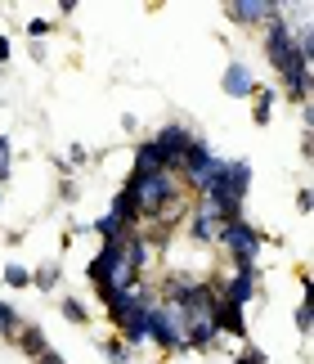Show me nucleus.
<instances>
[{"label":"nucleus","instance_id":"27","mask_svg":"<svg viewBox=\"0 0 314 364\" xmlns=\"http://www.w3.org/2000/svg\"><path fill=\"white\" fill-rule=\"evenodd\" d=\"M9 59V36H0V63Z\"/></svg>","mask_w":314,"mask_h":364},{"label":"nucleus","instance_id":"3","mask_svg":"<svg viewBox=\"0 0 314 364\" xmlns=\"http://www.w3.org/2000/svg\"><path fill=\"white\" fill-rule=\"evenodd\" d=\"M265 54H269V63L283 73V81L296 77V73H310V63H301V54H296V41H292V23L288 18H274V23H269Z\"/></svg>","mask_w":314,"mask_h":364},{"label":"nucleus","instance_id":"4","mask_svg":"<svg viewBox=\"0 0 314 364\" xmlns=\"http://www.w3.org/2000/svg\"><path fill=\"white\" fill-rule=\"evenodd\" d=\"M220 243L234 252V265H256V252H261V230L251 225V220H224L220 230Z\"/></svg>","mask_w":314,"mask_h":364},{"label":"nucleus","instance_id":"17","mask_svg":"<svg viewBox=\"0 0 314 364\" xmlns=\"http://www.w3.org/2000/svg\"><path fill=\"white\" fill-rule=\"evenodd\" d=\"M274 100H278L274 86H256V95H251V117H256V122H269V113H274Z\"/></svg>","mask_w":314,"mask_h":364},{"label":"nucleus","instance_id":"23","mask_svg":"<svg viewBox=\"0 0 314 364\" xmlns=\"http://www.w3.org/2000/svg\"><path fill=\"white\" fill-rule=\"evenodd\" d=\"M310 319H314V315H310V297H305L301 306H296V328H301V333H310Z\"/></svg>","mask_w":314,"mask_h":364},{"label":"nucleus","instance_id":"15","mask_svg":"<svg viewBox=\"0 0 314 364\" xmlns=\"http://www.w3.org/2000/svg\"><path fill=\"white\" fill-rule=\"evenodd\" d=\"M220 230H224V220H220L216 212H207V207H197V216H193V239H197V243H216Z\"/></svg>","mask_w":314,"mask_h":364},{"label":"nucleus","instance_id":"8","mask_svg":"<svg viewBox=\"0 0 314 364\" xmlns=\"http://www.w3.org/2000/svg\"><path fill=\"white\" fill-rule=\"evenodd\" d=\"M153 139H157V149L166 153V162H170V176H175V171H180V158H184V149L193 144V135L184 131L180 122H166V126H162V131H157Z\"/></svg>","mask_w":314,"mask_h":364},{"label":"nucleus","instance_id":"26","mask_svg":"<svg viewBox=\"0 0 314 364\" xmlns=\"http://www.w3.org/2000/svg\"><path fill=\"white\" fill-rule=\"evenodd\" d=\"M32 364H63V355H59V351H40Z\"/></svg>","mask_w":314,"mask_h":364},{"label":"nucleus","instance_id":"20","mask_svg":"<svg viewBox=\"0 0 314 364\" xmlns=\"http://www.w3.org/2000/svg\"><path fill=\"white\" fill-rule=\"evenodd\" d=\"M63 319H67V324H85V319H90V311H85L81 301L67 297V301H63Z\"/></svg>","mask_w":314,"mask_h":364},{"label":"nucleus","instance_id":"19","mask_svg":"<svg viewBox=\"0 0 314 364\" xmlns=\"http://www.w3.org/2000/svg\"><path fill=\"white\" fill-rule=\"evenodd\" d=\"M0 279H5L9 288H27V284H32V270H27V265H5V274H0Z\"/></svg>","mask_w":314,"mask_h":364},{"label":"nucleus","instance_id":"7","mask_svg":"<svg viewBox=\"0 0 314 364\" xmlns=\"http://www.w3.org/2000/svg\"><path fill=\"white\" fill-rule=\"evenodd\" d=\"M220 158L211 153V144H202V139H193L189 149H184V158H180V176L189 180V185H202V180L211 176V166H216Z\"/></svg>","mask_w":314,"mask_h":364},{"label":"nucleus","instance_id":"10","mask_svg":"<svg viewBox=\"0 0 314 364\" xmlns=\"http://www.w3.org/2000/svg\"><path fill=\"white\" fill-rule=\"evenodd\" d=\"M220 86H224V95H229V100H251V95H256V73H251L242 59H234L229 68H224Z\"/></svg>","mask_w":314,"mask_h":364},{"label":"nucleus","instance_id":"1","mask_svg":"<svg viewBox=\"0 0 314 364\" xmlns=\"http://www.w3.org/2000/svg\"><path fill=\"white\" fill-rule=\"evenodd\" d=\"M197 189H202V203H197V207L216 212L220 220H242V198H247V189H251V166L220 158Z\"/></svg>","mask_w":314,"mask_h":364},{"label":"nucleus","instance_id":"22","mask_svg":"<svg viewBox=\"0 0 314 364\" xmlns=\"http://www.w3.org/2000/svg\"><path fill=\"white\" fill-rule=\"evenodd\" d=\"M104 355H108L112 364H126V355H131V351H126L121 342H104Z\"/></svg>","mask_w":314,"mask_h":364},{"label":"nucleus","instance_id":"25","mask_svg":"<svg viewBox=\"0 0 314 364\" xmlns=\"http://www.w3.org/2000/svg\"><path fill=\"white\" fill-rule=\"evenodd\" d=\"M45 32H50L45 18H32V23H27V36H45Z\"/></svg>","mask_w":314,"mask_h":364},{"label":"nucleus","instance_id":"18","mask_svg":"<svg viewBox=\"0 0 314 364\" xmlns=\"http://www.w3.org/2000/svg\"><path fill=\"white\" fill-rule=\"evenodd\" d=\"M18 333V311L9 301H0V338H13Z\"/></svg>","mask_w":314,"mask_h":364},{"label":"nucleus","instance_id":"24","mask_svg":"<svg viewBox=\"0 0 314 364\" xmlns=\"http://www.w3.org/2000/svg\"><path fill=\"white\" fill-rule=\"evenodd\" d=\"M234 364H265V355H261V351H256V346H247V351H242V355H238Z\"/></svg>","mask_w":314,"mask_h":364},{"label":"nucleus","instance_id":"11","mask_svg":"<svg viewBox=\"0 0 314 364\" xmlns=\"http://www.w3.org/2000/svg\"><path fill=\"white\" fill-rule=\"evenodd\" d=\"M157 171H170L166 153L157 149V139H144V144L135 149V176H157Z\"/></svg>","mask_w":314,"mask_h":364},{"label":"nucleus","instance_id":"21","mask_svg":"<svg viewBox=\"0 0 314 364\" xmlns=\"http://www.w3.org/2000/svg\"><path fill=\"white\" fill-rule=\"evenodd\" d=\"M32 284L36 288H54V284H59V265H40V270L32 274Z\"/></svg>","mask_w":314,"mask_h":364},{"label":"nucleus","instance_id":"13","mask_svg":"<svg viewBox=\"0 0 314 364\" xmlns=\"http://www.w3.org/2000/svg\"><path fill=\"white\" fill-rule=\"evenodd\" d=\"M13 342H18V351L23 355H40V351H50V346H45V328H40V324H18V333H13Z\"/></svg>","mask_w":314,"mask_h":364},{"label":"nucleus","instance_id":"6","mask_svg":"<svg viewBox=\"0 0 314 364\" xmlns=\"http://www.w3.org/2000/svg\"><path fill=\"white\" fill-rule=\"evenodd\" d=\"M224 14H229V23H274L283 18V5L278 0H229Z\"/></svg>","mask_w":314,"mask_h":364},{"label":"nucleus","instance_id":"9","mask_svg":"<svg viewBox=\"0 0 314 364\" xmlns=\"http://www.w3.org/2000/svg\"><path fill=\"white\" fill-rule=\"evenodd\" d=\"M251 288H256V265H234V279L224 284L220 301H229V306H238V311H247Z\"/></svg>","mask_w":314,"mask_h":364},{"label":"nucleus","instance_id":"14","mask_svg":"<svg viewBox=\"0 0 314 364\" xmlns=\"http://www.w3.org/2000/svg\"><path fill=\"white\" fill-rule=\"evenodd\" d=\"M216 338H220V333L211 328V319H193V324L184 328V346H193V351H211Z\"/></svg>","mask_w":314,"mask_h":364},{"label":"nucleus","instance_id":"2","mask_svg":"<svg viewBox=\"0 0 314 364\" xmlns=\"http://www.w3.org/2000/svg\"><path fill=\"white\" fill-rule=\"evenodd\" d=\"M135 193V207H139V220H153V216H170L180 212V189H175V176L170 171H157V176H131V185H126Z\"/></svg>","mask_w":314,"mask_h":364},{"label":"nucleus","instance_id":"16","mask_svg":"<svg viewBox=\"0 0 314 364\" xmlns=\"http://www.w3.org/2000/svg\"><path fill=\"white\" fill-rule=\"evenodd\" d=\"M108 216H112V220H121L126 230H131V225H139V207H135V193H131V189H121L117 198H112V212H108Z\"/></svg>","mask_w":314,"mask_h":364},{"label":"nucleus","instance_id":"5","mask_svg":"<svg viewBox=\"0 0 314 364\" xmlns=\"http://www.w3.org/2000/svg\"><path fill=\"white\" fill-rule=\"evenodd\" d=\"M148 338L162 346V351H184V328H180L175 306L153 301V311H148Z\"/></svg>","mask_w":314,"mask_h":364},{"label":"nucleus","instance_id":"12","mask_svg":"<svg viewBox=\"0 0 314 364\" xmlns=\"http://www.w3.org/2000/svg\"><path fill=\"white\" fill-rule=\"evenodd\" d=\"M211 328H224V333H234V338H242L247 333V324H242V311L238 306H229V301H216V311H211Z\"/></svg>","mask_w":314,"mask_h":364}]
</instances>
